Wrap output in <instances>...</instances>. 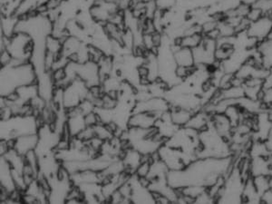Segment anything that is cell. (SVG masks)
Here are the masks:
<instances>
[{"label":"cell","mask_w":272,"mask_h":204,"mask_svg":"<svg viewBox=\"0 0 272 204\" xmlns=\"http://www.w3.org/2000/svg\"><path fill=\"white\" fill-rule=\"evenodd\" d=\"M34 68V66L29 63L17 66H4L1 71V95L6 97L17 88L36 85Z\"/></svg>","instance_id":"6da1fadb"},{"label":"cell","mask_w":272,"mask_h":204,"mask_svg":"<svg viewBox=\"0 0 272 204\" xmlns=\"http://www.w3.org/2000/svg\"><path fill=\"white\" fill-rule=\"evenodd\" d=\"M244 182L240 168L233 166L229 175L226 176L225 183L221 189L217 203L219 204H242L243 203Z\"/></svg>","instance_id":"7a4b0ae2"},{"label":"cell","mask_w":272,"mask_h":204,"mask_svg":"<svg viewBox=\"0 0 272 204\" xmlns=\"http://www.w3.org/2000/svg\"><path fill=\"white\" fill-rule=\"evenodd\" d=\"M272 30V18L270 15H264L255 22L251 23L247 34L249 37L257 39L258 42L267 38Z\"/></svg>","instance_id":"3957f363"},{"label":"cell","mask_w":272,"mask_h":204,"mask_svg":"<svg viewBox=\"0 0 272 204\" xmlns=\"http://www.w3.org/2000/svg\"><path fill=\"white\" fill-rule=\"evenodd\" d=\"M211 123L214 127L217 132L222 135V137L230 142L233 126L230 123L229 118L225 116L224 113H216L210 115Z\"/></svg>","instance_id":"277c9868"},{"label":"cell","mask_w":272,"mask_h":204,"mask_svg":"<svg viewBox=\"0 0 272 204\" xmlns=\"http://www.w3.org/2000/svg\"><path fill=\"white\" fill-rule=\"evenodd\" d=\"M251 177L258 175H272V166L270 158L265 157H253L251 159L250 166Z\"/></svg>","instance_id":"5b68a950"},{"label":"cell","mask_w":272,"mask_h":204,"mask_svg":"<svg viewBox=\"0 0 272 204\" xmlns=\"http://www.w3.org/2000/svg\"><path fill=\"white\" fill-rule=\"evenodd\" d=\"M38 144V138L36 134H28L23 135L15 139V150L25 156L29 151L34 150Z\"/></svg>","instance_id":"8992f818"},{"label":"cell","mask_w":272,"mask_h":204,"mask_svg":"<svg viewBox=\"0 0 272 204\" xmlns=\"http://www.w3.org/2000/svg\"><path fill=\"white\" fill-rule=\"evenodd\" d=\"M243 203L246 204H261V196L256 189L252 177H250L244 182Z\"/></svg>","instance_id":"52a82bcc"},{"label":"cell","mask_w":272,"mask_h":204,"mask_svg":"<svg viewBox=\"0 0 272 204\" xmlns=\"http://www.w3.org/2000/svg\"><path fill=\"white\" fill-rule=\"evenodd\" d=\"M173 56L177 66H185V67L195 66L193 49L186 47H180L177 51L173 53Z\"/></svg>","instance_id":"ba28073f"},{"label":"cell","mask_w":272,"mask_h":204,"mask_svg":"<svg viewBox=\"0 0 272 204\" xmlns=\"http://www.w3.org/2000/svg\"><path fill=\"white\" fill-rule=\"evenodd\" d=\"M171 111V117L173 124H177L180 127H184L194 114L190 110L174 107Z\"/></svg>","instance_id":"9c48e42d"},{"label":"cell","mask_w":272,"mask_h":204,"mask_svg":"<svg viewBox=\"0 0 272 204\" xmlns=\"http://www.w3.org/2000/svg\"><path fill=\"white\" fill-rule=\"evenodd\" d=\"M203 38L202 34H195L193 36H184L175 39V44H179L181 47H186L190 49H194L201 44Z\"/></svg>","instance_id":"30bf717a"},{"label":"cell","mask_w":272,"mask_h":204,"mask_svg":"<svg viewBox=\"0 0 272 204\" xmlns=\"http://www.w3.org/2000/svg\"><path fill=\"white\" fill-rule=\"evenodd\" d=\"M224 114H225L226 117L229 118L230 123L232 124L233 128H234V127H236L237 125L242 122L243 111L242 110V108L238 104H231V105H229L226 108Z\"/></svg>","instance_id":"8fae6325"},{"label":"cell","mask_w":272,"mask_h":204,"mask_svg":"<svg viewBox=\"0 0 272 204\" xmlns=\"http://www.w3.org/2000/svg\"><path fill=\"white\" fill-rule=\"evenodd\" d=\"M270 177L269 175H258L252 177L254 185L258 190L260 196L267 191L268 189H271V183H270Z\"/></svg>","instance_id":"7c38bea8"},{"label":"cell","mask_w":272,"mask_h":204,"mask_svg":"<svg viewBox=\"0 0 272 204\" xmlns=\"http://www.w3.org/2000/svg\"><path fill=\"white\" fill-rule=\"evenodd\" d=\"M218 30L221 34V37H233L236 35L235 29L233 27H231L229 23L226 22L224 19L220 20L218 23Z\"/></svg>","instance_id":"4fadbf2b"},{"label":"cell","mask_w":272,"mask_h":204,"mask_svg":"<svg viewBox=\"0 0 272 204\" xmlns=\"http://www.w3.org/2000/svg\"><path fill=\"white\" fill-rule=\"evenodd\" d=\"M253 7L259 8L264 15H270L272 9V0H258Z\"/></svg>","instance_id":"5bb4252c"},{"label":"cell","mask_w":272,"mask_h":204,"mask_svg":"<svg viewBox=\"0 0 272 204\" xmlns=\"http://www.w3.org/2000/svg\"><path fill=\"white\" fill-rule=\"evenodd\" d=\"M262 16H264V14L259 8L251 6V9H250V11H249V13H248L246 17L249 19L250 22L252 23L260 19Z\"/></svg>","instance_id":"9a60e30c"},{"label":"cell","mask_w":272,"mask_h":204,"mask_svg":"<svg viewBox=\"0 0 272 204\" xmlns=\"http://www.w3.org/2000/svg\"><path fill=\"white\" fill-rule=\"evenodd\" d=\"M150 161H145V162H142L140 164V166L137 168L136 170V175L140 178V177H147V175H149L151 169Z\"/></svg>","instance_id":"2e32d148"},{"label":"cell","mask_w":272,"mask_h":204,"mask_svg":"<svg viewBox=\"0 0 272 204\" xmlns=\"http://www.w3.org/2000/svg\"><path fill=\"white\" fill-rule=\"evenodd\" d=\"M261 102L265 104L266 106H267V108L272 106V87L269 88V89H265V90L263 89V94H262Z\"/></svg>","instance_id":"e0dca14e"},{"label":"cell","mask_w":272,"mask_h":204,"mask_svg":"<svg viewBox=\"0 0 272 204\" xmlns=\"http://www.w3.org/2000/svg\"><path fill=\"white\" fill-rule=\"evenodd\" d=\"M13 57L11 56V54L8 52V50H4L1 52V58H0V61H1V65L3 66H8L10 64V62L12 61Z\"/></svg>","instance_id":"ac0fdd59"},{"label":"cell","mask_w":272,"mask_h":204,"mask_svg":"<svg viewBox=\"0 0 272 204\" xmlns=\"http://www.w3.org/2000/svg\"><path fill=\"white\" fill-rule=\"evenodd\" d=\"M272 204V188L268 189L261 195V204Z\"/></svg>","instance_id":"d6986e66"},{"label":"cell","mask_w":272,"mask_h":204,"mask_svg":"<svg viewBox=\"0 0 272 204\" xmlns=\"http://www.w3.org/2000/svg\"><path fill=\"white\" fill-rule=\"evenodd\" d=\"M262 87L265 89H269V88L272 87V68L270 71L269 74L266 76L265 79L263 80V84H262Z\"/></svg>","instance_id":"ffe728a7"},{"label":"cell","mask_w":272,"mask_h":204,"mask_svg":"<svg viewBox=\"0 0 272 204\" xmlns=\"http://www.w3.org/2000/svg\"><path fill=\"white\" fill-rule=\"evenodd\" d=\"M152 40H153V44H154V46L156 47H159L161 44H162V41H163V37L162 35L159 33V32H155L154 34H152Z\"/></svg>","instance_id":"44dd1931"},{"label":"cell","mask_w":272,"mask_h":204,"mask_svg":"<svg viewBox=\"0 0 272 204\" xmlns=\"http://www.w3.org/2000/svg\"><path fill=\"white\" fill-rule=\"evenodd\" d=\"M258 0H241L242 3L243 4H246V5H249V6H253Z\"/></svg>","instance_id":"7402d4cb"},{"label":"cell","mask_w":272,"mask_h":204,"mask_svg":"<svg viewBox=\"0 0 272 204\" xmlns=\"http://www.w3.org/2000/svg\"><path fill=\"white\" fill-rule=\"evenodd\" d=\"M266 39H268V40H270L271 42H272V31H271V33L269 34V36L267 37V38H266Z\"/></svg>","instance_id":"603a6c76"},{"label":"cell","mask_w":272,"mask_h":204,"mask_svg":"<svg viewBox=\"0 0 272 204\" xmlns=\"http://www.w3.org/2000/svg\"><path fill=\"white\" fill-rule=\"evenodd\" d=\"M270 16H271V17H272V12H271V15H270Z\"/></svg>","instance_id":"cb8c5ba5"}]
</instances>
